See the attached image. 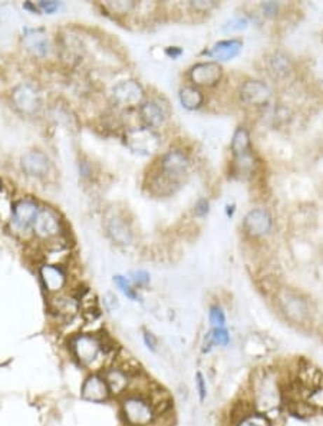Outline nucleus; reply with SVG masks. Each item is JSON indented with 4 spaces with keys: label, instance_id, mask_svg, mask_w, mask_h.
<instances>
[{
    "label": "nucleus",
    "instance_id": "obj_7",
    "mask_svg": "<svg viewBox=\"0 0 323 426\" xmlns=\"http://www.w3.org/2000/svg\"><path fill=\"white\" fill-rule=\"evenodd\" d=\"M15 106L25 115H35L42 105L39 90L32 83H20L12 92Z\"/></svg>",
    "mask_w": 323,
    "mask_h": 426
},
{
    "label": "nucleus",
    "instance_id": "obj_21",
    "mask_svg": "<svg viewBox=\"0 0 323 426\" xmlns=\"http://www.w3.org/2000/svg\"><path fill=\"white\" fill-rule=\"evenodd\" d=\"M242 46H243V43L239 39L221 41V42L216 43L212 50L205 52V55H209V56H212L214 59H219V60H230V59L236 57L240 53Z\"/></svg>",
    "mask_w": 323,
    "mask_h": 426
},
{
    "label": "nucleus",
    "instance_id": "obj_2",
    "mask_svg": "<svg viewBox=\"0 0 323 426\" xmlns=\"http://www.w3.org/2000/svg\"><path fill=\"white\" fill-rule=\"evenodd\" d=\"M253 393L257 412L266 416L272 411H277L282 404V389L272 373H264L259 380H256Z\"/></svg>",
    "mask_w": 323,
    "mask_h": 426
},
{
    "label": "nucleus",
    "instance_id": "obj_13",
    "mask_svg": "<svg viewBox=\"0 0 323 426\" xmlns=\"http://www.w3.org/2000/svg\"><path fill=\"white\" fill-rule=\"evenodd\" d=\"M240 98L247 105L260 106L270 101L272 90L261 81H247L240 88Z\"/></svg>",
    "mask_w": 323,
    "mask_h": 426
},
{
    "label": "nucleus",
    "instance_id": "obj_33",
    "mask_svg": "<svg viewBox=\"0 0 323 426\" xmlns=\"http://www.w3.org/2000/svg\"><path fill=\"white\" fill-rule=\"evenodd\" d=\"M249 25V20L246 18H234L231 19L230 22H227L224 25V30L226 32H233V30H242V29H246Z\"/></svg>",
    "mask_w": 323,
    "mask_h": 426
},
{
    "label": "nucleus",
    "instance_id": "obj_18",
    "mask_svg": "<svg viewBox=\"0 0 323 426\" xmlns=\"http://www.w3.org/2000/svg\"><path fill=\"white\" fill-rule=\"evenodd\" d=\"M139 115L146 128L158 130L165 123V111L157 101H146L139 106Z\"/></svg>",
    "mask_w": 323,
    "mask_h": 426
},
{
    "label": "nucleus",
    "instance_id": "obj_8",
    "mask_svg": "<svg viewBox=\"0 0 323 426\" xmlns=\"http://www.w3.org/2000/svg\"><path fill=\"white\" fill-rule=\"evenodd\" d=\"M39 277L48 294H61L68 284V276L60 264L46 263L39 268Z\"/></svg>",
    "mask_w": 323,
    "mask_h": 426
},
{
    "label": "nucleus",
    "instance_id": "obj_38",
    "mask_svg": "<svg viewBox=\"0 0 323 426\" xmlns=\"http://www.w3.org/2000/svg\"><path fill=\"white\" fill-rule=\"evenodd\" d=\"M263 11L266 12L268 15H273V13H276V11H277V5L273 4V2H270V4H264V5H263Z\"/></svg>",
    "mask_w": 323,
    "mask_h": 426
},
{
    "label": "nucleus",
    "instance_id": "obj_24",
    "mask_svg": "<svg viewBox=\"0 0 323 426\" xmlns=\"http://www.w3.org/2000/svg\"><path fill=\"white\" fill-rule=\"evenodd\" d=\"M230 148H231L234 157H240V156L247 154L250 149V135H249L247 130L239 128L236 132H234Z\"/></svg>",
    "mask_w": 323,
    "mask_h": 426
},
{
    "label": "nucleus",
    "instance_id": "obj_20",
    "mask_svg": "<svg viewBox=\"0 0 323 426\" xmlns=\"http://www.w3.org/2000/svg\"><path fill=\"white\" fill-rule=\"evenodd\" d=\"M23 43L26 49L36 56H46L49 52L48 38L41 29H26L23 35Z\"/></svg>",
    "mask_w": 323,
    "mask_h": 426
},
{
    "label": "nucleus",
    "instance_id": "obj_12",
    "mask_svg": "<svg viewBox=\"0 0 323 426\" xmlns=\"http://www.w3.org/2000/svg\"><path fill=\"white\" fill-rule=\"evenodd\" d=\"M41 208L32 200H20L13 204L12 209V220L13 226L18 230H27L29 227H34L36 217L39 214Z\"/></svg>",
    "mask_w": 323,
    "mask_h": 426
},
{
    "label": "nucleus",
    "instance_id": "obj_1",
    "mask_svg": "<svg viewBox=\"0 0 323 426\" xmlns=\"http://www.w3.org/2000/svg\"><path fill=\"white\" fill-rule=\"evenodd\" d=\"M120 413L127 426H153L157 420V415L149 399L132 392L121 398Z\"/></svg>",
    "mask_w": 323,
    "mask_h": 426
},
{
    "label": "nucleus",
    "instance_id": "obj_32",
    "mask_svg": "<svg viewBox=\"0 0 323 426\" xmlns=\"http://www.w3.org/2000/svg\"><path fill=\"white\" fill-rule=\"evenodd\" d=\"M131 282L135 287H145L150 284V275L144 270L134 271L131 275Z\"/></svg>",
    "mask_w": 323,
    "mask_h": 426
},
{
    "label": "nucleus",
    "instance_id": "obj_31",
    "mask_svg": "<svg viewBox=\"0 0 323 426\" xmlns=\"http://www.w3.org/2000/svg\"><path fill=\"white\" fill-rule=\"evenodd\" d=\"M142 342L145 345V348L149 349L151 353H157L158 352V339L156 338V334L149 331V330H144L142 333Z\"/></svg>",
    "mask_w": 323,
    "mask_h": 426
},
{
    "label": "nucleus",
    "instance_id": "obj_37",
    "mask_svg": "<svg viewBox=\"0 0 323 426\" xmlns=\"http://www.w3.org/2000/svg\"><path fill=\"white\" fill-rule=\"evenodd\" d=\"M108 297H109V300H105L108 309H109V310H115V309H118V300H116V297H115V296H112V294H108Z\"/></svg>",
    "mask_w": 323,
    "mask_h": 426
},
{
    "label": "nucleus",
    "instance_id": "obj_30",
    "mask_svg": "<svg viewBox=\"0 0 323 426\" xmlns=\"http://www.w3.org/2000/svg\"><path fill=\"white\" fill-rule=\"evenodd\" d=\"M134 6H135L134 2H109V4H105V8L108 11H111L112 13H116V15L130 13L134 9Z\"/></svg>",
    "mask_w": 323,
    "mask_h": 426
},
{
    "label": "nucleus",
    "instance_id": "obj_27",
    "mask_svg": "<svg viewBox=\"0 0 323 426\" xmlns=\"http://www.w3.org/2000/svg\"><path fill=\"white\" fill-rule=\"evenodd\" d=\"M272 69L277 76H286L290 71V64L286 56L283 55H275L272 59Z\"/></svg>",
    "mask_w": 323,
    "mask_h": 426
},
{
    "label": "nucleus",
    "instance_id": "obj_11",
    "mask_svg": "<svg viewBox=\"0 0 323 426\" xmlns=\"http://www.w3.org/2000/svg\"><path fill=\"white\" fill-rule=\"evenodd\" d=\"M112 98L120 106H135L144 98V89L135 81H124L114 86Z\"/></svg>",
    "mask_w": 323,
    "mask_h": 426
},
{
    "label": "nucleus",
    "instance_id": "obj_4",
    "mask_svg": "<svg viewBox=\"0 0 323 426\" xmlns=\"http://www.w3.org/2000/svg\"><path fill=\"white\" fill-rule=\"evenodd\" d=\"M48 310L60 323L69 324L81 313V306L79 301L72 294H55L49 297Z\"/></svg>",
    "mask_w": 323,
    "mask_h": 426
},
{
    "label": "nucleus",
    "instance_id": "obj_40",
    "mask_svg": "<svg viewBox=\"0 0 323 426\" xmlns=\"http://www.w3.org/2000/svg\"><path fill=\"white\" fill-rule=\"evenodd\" d=\"M0 191H2V181H0Z\"/></svg>",
    "mask_w": 323,
    "mask_h": 426
},
{
    "label": "nucleus",
    "instance_id": "obj_17",
    "mask_svg": "<svg viewBox=\"0 0 323 426\" xmlns=\"http://www.w3.org/2000/svg\"><path fill=\"white\" fill-rule=\"evenodd\" d=\"M22 168L27 175L43 177L50 168L49 158L41 151H29L22 157Z\"/></svg>",
    "mask_w": 323,
    "mask_h": 426
},
{
    "label": "nucleus",
    "instance_id": "obj_25",
    "mask_svg": "<svg viewBox=\"0 0 323 426\" xmlns=\"http://www.w3.org/2000/svg\"><path fill=\"white\" fill-rule=\"evenodd\" d=\"M236 426H272V420L261 412H247L236 422Z\"/></svg>",
    "mask_w": 323,
    "mask_h": 426
},
{
    "label": "nucleus",
    "instance_id": "obj_14",
    "mask_svg": "<svg viewBox=\"0 0 323 426\" xmlns=\"http://www.w3.org/2000/svg\"><path fill=\"white\" fill-rule=\"evenodd\" d=\"M279 303H280V308H282L284 316L291 322L299 323L308 315V308H306L305 300H302L296 293L283 290L279 294Z\"/></svg>",
    "mask_w": 323,
    "mask_h": 426
},
{
    "label": "nucleus",
    "instance_id": "obj_16",
    "mask_svg": "<svg viewBox=\"0 0 323 426\" xmlns=\"http://www.w3.org/2000/svg\"><path fill=\"white\" fill-rule=\"evenodd\" d=\"M245 230L250 237H261L272 228V217L266 209H252L245 217Z\"/></svg>",
    "mask_w": 323,
    "mask_h": 426
},
{
    "label": "nucleus",
    "instance_id": "obj_22",
    "mask_svg": "<svg viewBox=\"0 0 323 426\" xmlns=\"http://www.w3.org/2000/svg\"><path fill=\"white\" fill-rule=\"evenodd\" d=\"M108 231L111 234V237L115 240L121 242V245H128V242L131 241V231H130V227L118 217H114L109 220L108 223Z\"/></svg>",
    "mask_w": 323,
    "mask_h": 426
},
{
    "label": "nucleus",
    "instance_id": "obj_15",
    "mask_svg": "<svg viewBox=\"0 0 323 426\" xmlns=\"http://www.w3.org/2000/svg\"><path fill=\"white\" fill-rule=\"evenodd\" d=\"M221 67L216 62H201L190 71L191 81L200 86H214L221 79Z\"/></svg>",
    "mask_w": 323,
    "mask_h": 426
},
{
    "label": "nucleus",
    "instance_id": "obj_28",
    "mask_svg": "<svg viewBox=\"0 0 323 426\" xmlns=\"http://www.w3.org/2000/svg\"><path fill=\"white\" fill-rule=\"evenodd\" d=\"M209 322L212 324V329H219V327H226L227 319L220 306H212L209 312Z\"/></svg>",
    "mask_w": 323,
    "mask_h": 426
},
{
    "label": "nucleus",
    "instance_id": "obj_10",
    "mask_svg": "<svg viewBox=\"0 0 323 426\" xmlns=\"http://www.w3.org/2000/svg\"><path fill=\"white\" fill-rule=\"evenodd\" d=\"M35 234L42 240H52L61 234V220L50 208H42L34 224Z\"/></svg>",
    "mask_w": 323,
    "mask_h": 426
},
{
    "label": "nucleus",
    "instance_id": "obj_29",
    "mask_svg": "<svg viewBox=\"0 0 323 426\" xmlns=\"http://www.w3.org/2000/svg\"><path fill=\"white\" fill-rule=\"evenodd\" d=\"M194 379H195V390H197V394H198V399L202 404L205 399H207V394H209L207 380H205V376L200 371L195 373Z\"/></svg>",
    "mask_w": 323,
    "mask_h": 426
},
{
    "label": "nucleus",
    "instance_id": "obj_9",
    "mask_svg": "<svg viewBox=\"0 0 323 426\" xmlns=\"http://www.w3.org/2000/svg\"><path fill=\"white\" fill-rule=\"evenodd\" d=\"M101 373H102V376H104V379L108 385L111 398L121 399L130 392L132 379L120 366H116V364H111V366L105 368Z\"/></svg>",
    "mask_w": 323,
    "mask_h": 426
},
{
    "label": "nucleus",
    "instance_id": "obj_36",
    "mask_svg": "<svg viewBox=\"0 0 323 426\" xmlns=\"http://www.w3.org/2000/svg\"><path fill=\"white\" fill-rule=\"evenodd\" d=\"M191 6L195 9V11H200V12H207L209 9L214 8L216 4L214 2H193Z\"/></svg>",
    "mask_w": 323,
    "mask_h": 426
},
{
    "label": "nucleus",
    "instance_id": "obj_5",
    "mask_svg": "<svg viewBox=\"0 0 323 426\" xmlns=\"http://www.w3.org/2000/svg\"><path fill=\"white\" fill-rule=\"evenodd\" d=\"M125 142L139 156H151L160 146L158 135L146 127L130 130L125 135Z\"/></svg>",
    "mask_w": 323,
    "mask_h": 426
},
{
    "label": "nucleus",
    "instance_id": "obj_6",
    "mask_svg": "<svg viewBox=\"0 0 323 426\" xmlns=\"http://www.w3.org/2000/svg\"><path fill=\"white\" fill-rule=\"evenodd\" d=\"M81 399L90 404H105L111 399L108 385L101 372L88 375L81 385Z\"/></svg>",
    "mask_w": 323,
    "mask_h": 426
},
{
    "label": "nucleus",
    "instance_id": "obj_26",
    "mask_svg": "<svg viewBox=\"0 0 323 426\" xmlns=\"http://www.w3.org/2000/svg\"><path fill=\"white\" fill-rule=\"evenodd\" d=\"M114 283L116 287L120 289V291H123L130 300H134V301L138 300V293L127 277H124L121 275H116V276H114Z\"/></svg>",
    "mask_w": 323,
    "mask_h": 426
},
{
    "label": "nucleus",
    "instance_id": "obj_39",
    "mask_svg": "<svg viewBox=\"0 0 323 426\" xmlns=\"http://www.w3.org/2000/svg\"><path fill=\"white\" fill-rule=\"evenodd\" d=\"M181 49H167V55H170V56H172V57H177V56H180L181 55Z\"/></svg>",
    "mask_w": 323,
    "mask_h": 426
},
{
    "label": "nucleus",
    "instance_id": "obj_34",
    "mask_svg": "<svg viewBox=\"0 0 323 426\" xmlns=\"http://www.w3.org/2000/svg\"><path fill=\"white\" fill-rule=\"evenodd\" d=\"M38 8L42 12L50 15V13H53V12H56L57 9H60V4H57V2H39Z\"/></svg>",
    "mask_w": 323,
    "mask_h": 426
},
{
    "label": "nucleus",
    "instance_id": "obj_3",
    "mask_svg": "<svg viewBox=\"0 0 323 426\" xmlns=\"http://www.w3.org/2000/svg\"><path fill=\"white\" fill-rule=\"evenodd\" d=\"M190 167L188 157L180 149H171L170 152L161 158V181L165 182V186L177 184L179 179L184 177Z\"/></svg>",
    "mask_w": 323,
    "mask_h": 426
},
{
    "label": "nucleus",
    "instance_id": "obj_23",
    "mask_svg": "<svg viewBox=\"0 0 323 426\" xmlns=\"http://www.w3.org/2000/svg\"><path fill=\"white\" fill-rule=\"evenodd\" d=\"M180 101L186 109H197L202 105L204 97L201 94V90L194 88V86H184L180 90Z\"/></svg>",
    "mask_w": 323,
    "mask_h": 426
},
{
    "label": "nucleus",
    "instance_id": "obj_19",
    "mask_svg": "<svg viewBox=\"0 0 323 426\" xmlns=\"http://www.w3.org/2000/svg\"><path fill=\"white\" fill-rule=\"evenodd\" d=\"M323 375L319 372L317 368H315L313 364L309 363H303L298 368L296 372V386L301 387L302 390H309L317 386L323 385Z\"/></svg>",
    "mask_w": 323,
    "mask_h": 426
},
{
    "label": "nucleus",
    "instance_id": "obj_35",
    "mask_svg": "<svg viewBox=\"0 0 323 426\" xmlns=\"http://www.w3.org/2000/svg\"><path fill=\"white\" fill-rule=\"evenodd\" d=\"M209 212V202L205 200H200L195 205V214L197 216H205Z\"/></svg>",
    "mask_w": 323,
    "mask_h": 426
}]
</instances>
